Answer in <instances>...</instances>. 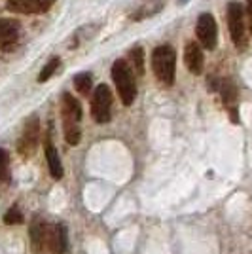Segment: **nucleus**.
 <instances>
[{
	"label": "nucleus",
	"mask_w": 252,
	"mask_h": 254,
	"mask_svg": "<svg viewBox=\"0 0 252 254\" xmlns=\"http://www.w3.org/2000/svg\"><path fill=\"white\" fill-rule=\"evenodd\" d=\"M38 138H40V120L38 116H32L31 120H27L23 137L19 140V152L23 156L34 154V150L38 146Z\"/></svg>",
	"instance_id": "obj_6"
},
{
	"label": "nucleus",
	"mask_w": 252,
	"mask_h": 254,
	"mask_svg": "<svg viewBox=\"0 0 252 254\" xmlns=\"http://www.w3.org/2000/svg\"><path fill=\"white\" fill-rule=\"evenodd\" d=\"M0 180H10V154L4 148H0Z\"/></svg>",
	"instance_id": "obj_19"
},
{
	"label": "nucleus",
	"mask_w": 252,
	"mask_h": 254,
	"mask_svg": "<svg viewBox=\"0 0 252 254\" xmlns=\"http://www.w3.org/2000/svg\"><path fill=\"white\" fill-rule=\"evenodd\" d=\"M218 91L222 93V101L228 108H233L235 103H237V87L231 80H222Z\"/></svg>",
	"instance_id": "obj_15"
},
{
	"label": "nucleus",
	"mask_w": 252,
	"mask_h": 254,
	"mask_svg": "<svg viewBox=\"0 0 252 254\" xmlns=\"http://www.w3.org/2000/svg\"><path fill=\"white\" fill-rule=\"evenodd\" d=\"M91 85H93L91 72H80V74L74 76V87H76V91H78V93H82V95H89Z\"/></svg>",
	"instance_id": "obj_17"
},
{
	"label": "nucleus",
	"mask_w": 252,
	"mask_h": 254,
	"mask_svg": "<svg viewBox=\"0 0 252 254\" xmlns=\"http://www.w3.org/2000/svg\"><path fill=\"white\" fill-rule=\"evenodd\" d=\"M152 68L154 74L163 85L175 84V72H177V52L173 46L163 44L158 46L152 53Z\"/></svg>",
	"instance_id": "obj_1"
},
{
	"label": "nucleus",
	"mask_w": 252,
	"mask_h": 254,
	"mask_svg": "<svg viewBox=\"0 0 252 254\" xmlns=\"http://www.w3.org/2000/svg\"><path fill=\"white\" fill-rule=\"evenodd\" d=\"M110 110H112V91L105 84L97 85L91 97V116L97 124L110 122Z\"/></svg>",
	"instance_id": "obj_4"
},
{
	"label": "nucleus",
	"mask_w": 252,
	"mask_h": 254,
	"mask_svg": "<svg viewBox=\"0 0 252 254\" xmlns=\"http://www.w3.org/2000/svg\"><path fill=\"white\" fill-rule=\"evenodd\" d=\"M61 110H63V118L76 120V122H80V120H82V106H80V103H78L70 93H64L63 95V105H61Z\"/></svg>",
	"instance_id": "obj_12"
},
{
	"label": "nucleus",
	"mask_w": 252,
	"mask_h": 254,
	"mask_svg": "<svg viewBox=\"0 0 252 254\" xmlns=\"http://www.w3.org/2000/svg\"><path fill=\"white\" fill-rule=\"evenodd\" d=\"M31 239L36 251H42L44 247H50V228L40 220H34L31 226Z\"/></svg>",
	"instance_id": "obj_11"
},
{
	"label": "nucleus",
	"mask_w": 252,
	"mask_h": 254,
	"mask_svg": "<svg viewBox=\"0 0 252 254\" xmlns=\"http://www.w3.org/2000/svg\"><path fill=\"white\" fill-rule=\"evenodd\" d=\"M63 129H64V138L68 144L76 146L82 138V131H80V122L76 120H68V118H63Z\"/></svg>",
	"instance_id": "obj_14"
},
{
	"label": "nucleus",
	"mask_w": 252,
	"mask_h": 254,
	"mask_svg": "<svg viewBox=\"0 0 252 254\" xmlns=\"http://www.w3.org/2000/svg\"><path fill=\"white\" fill-rule=\"evenodd\" d=\"M129 61H131V68L137 76L144 74V52L140 46H135L129 50Z\"/></svg>",
	"instance_id": "obj_16"
},
{
	"label": "nucleus",
	"mask_w": 252,
	"mask_h": 254,
	"mask_svg": "<svg viewBox=\"0 0 252 254\" xmlns=\"http://www.w3.org/2000/svg\"><path fill=\"white\" fill-rule=\"evenodd\" d=\"M228 27H230L231 40L237 46V50H245L249 46L247 25H245V10L235 0L228 4Z\"/></svg>",
	"instance_id": "obj_3"
},
{
	"label": "nucleus",
	"mask_w": 252,
	"mask_h": 254,
	"mask_svg": "<svg viewBox=\"0 0 252 254\" xmlns=\"http://www.w3.org/2000/svg\"><path fill=\"white\" fill-rule=\"evenodd\" d=\"M195 34L197 40L205 50H214L218 44V25L216 19L212 17V13H201L197 17V25H195Z\"/></svg>",
	"instance_id": "obj_5"
},
{
	"label": "nucleus",
	"mask_w": 252,
	"mask_h": 254,
	"mask_svg": "<svg viewBox=\"0 0 252 254\" xmlns=\"http://www.w3.org/2000/svg\"><path fill=\"white\" fill-rule=\"evenodd\" d=\"M247 17H249V29L252 34V0H247Z\"/></svg>",
	"instance_id": "obj_21"
},
{
	"label": "nucleus",
	"mask_w": 252,
	"mask_h": 254,
	"mask_svg": "<svg viewBox=\"0 0 252 254\" xmlns=\"http://www.w3.org/2000/svg\"><path fill=\"white\" fill-rule=\"evenodd\" d=\"M19 40V23L13 19H0V50H11Z\"/></svg>",
	"instance_id": "obj_9"
},
{
	"label": "nucleus",
	"mask_w": 252,
	"mask_h": 254,
	"mask_svg": "<svg viewBox=\"0 0 252 254\" xmlns=\"http://www.w3.org/2000/svg\"><path fill=\"white\" fill-rule=\"evenodd\" d=\"M184 63L188 66V70L191 74L199 76L203 72V64H205V57L201 52L199 44L188 42L184 48Z\"/></svg>",
	"instance_id": "obj_8"
},
{
	"label": "nucleus",
	"mask_w": 252,
	"mask_h": 254,
	"mask_svg": "<svg viewBox=\"0 0 252 254\" xmlns=\"http://www.w3.org/2000/svg\"><path fill=\"white\" fill-rule=\"evenodd\" d=\"M112 80H114L122 103L126 106L133 105V101L137 97V85H135V72H133L131 64L124 59H118L112 64Z\"/></svg>",
	"instance_id": "obj_2"
},
{
	"label": "nucleus",
	"mask_w": 252,
	"mask_h": 254,
	"mask_svg": "<svg viewBox=\"0 0 252 254\" xmlns=\"http://www.w3.org/2000/svg\"><path fill=\"white\" fill-rule=\"evenodd\" d=\"M55 4V0H8L6 8L13 13H44Z\"/></svg>",
	"instance_id": "obj_7"
},
{
	"label": "nucleus",
	"mask_w": 252,
	"mask_h": 254,
	"mask_svg": "<svg viewBox=\"0 0 252 254\" xmlns=\"http://www.w3.org/2000/svg\"><path fill=\"white\" fill-rule=\"evenodd\" d=\"M25 220V216H23V212L17 209V207H11L10 211L4 214V222L8 224V226H13V224H23Z\"/></svg>",
	"instance_id": "obj_20"
},
{
	"label": "nucleus",
	"mask_w": 252,
	"mask_h": 254,
	"mask_svg": "<svg viewBox=\"0 0 252 254\" xmlns=\"http://www.w3.org/2000/svg\"><path fill=\"white\" fill-rule=\"evenodd\" d=\"M46 159H48V165H50V173H52L53 179H61L63 177V165H61V158H59V152L55 150L53 144L46 146Z\"/></svg>",
	"instance_id": "obj_13"
},
{
	"label": "nucleus",
	"mask_w": 252,
	"mask_h": 254,
	"mask_svg": "<svg viewBox=\"0 0 252 254\" xmlns=\"http://www.w3.org/2000/svg\"><path fill=\"white\" fill-rule=\"evenodd\" d=\"M50 249L53 254H64L68 249V233L64 224H57L50 233Z\"/></svg>",
	"instance_id": "obj_10"
},
{
	"label": "nucleus",
	"mask_w": 252,
	"mask_h": 254,
	"mask_svg": "<svg viewBox=\"0 0 252 254\" xmlns=\"http://www.w3.org/2000/svg\"><path fill=\"white\" fill-rule=\"evenodd\" d=\"M59 64H61V59H59V57H52L48 63L44 64L42 70H40V74H38V82H40V84L48 82V80L55 74V70L59 68Z\"/></svg>",
	"instance_id": "obj_18"
}]
</instances>
